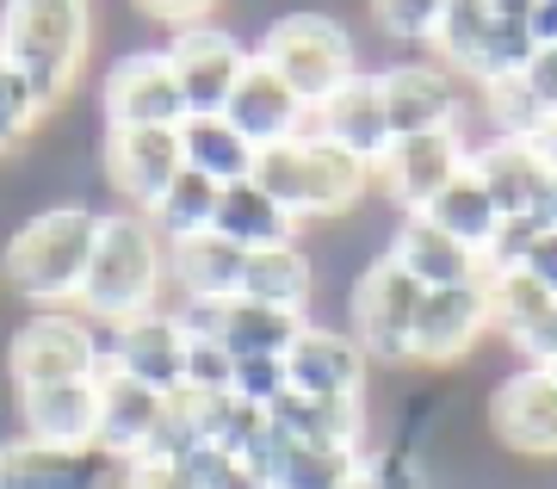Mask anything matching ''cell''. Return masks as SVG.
<instances>
[{
    "label": "cell",
    "mask_w": 557,
    "mask_h": 489,
    "mask_svg": "<svg viewBox=\"0 0 557 489\" xmlns=\"http://www.w3.org/2000/svg\"><path fill=\"white\" fill-rule=\"evenodd\" d=\"M508 347H515L520 359H527V366H552V359H557V304H552L545 316H539L533 329H520L515 341H508Z\"/></svg>",
    "instance_id": "60d3db41"
},
{
    "label": "cell",
    "mask_w": 557,
    "mask_h": 489,
    "mask_svg": "<svg viewBox=\"0 0 557 489\" xmlns=\"http://www.w3.org/2000/svg\"><path fill=\"white\" fill-rule=\"evenodd\" d=\"M161 57L174 62L180 94H186L193 118H223V99L236 94L242 69L255 57V44H242L236 32H223V25L211 20V25H193V32H174V38L161 44Z\"/></svg>",
    "instance_id": "30bf717a"
},
{
    "label": "cell",
    "mask_w": 557,
    "mask_h": 489,
    "mask_svg": "<svg viewBox=\"0 0 557 489\" xmlns=\"http://www.w3.org/2000/svg\"><path fill=\"white\" fill-rule=\"evenodd\" d=\"M545 372H552V378H557V359H552V366H545Z\"/></svg>",
    "instance_id": "681fc988"
},
{
    "label": "cell",
    "mask_w": 557,
    "mask_h": 489,
    "mask_svg": "<svg viewBox=\"0 0 557 489\" xmlns=\"http://www.w3.org/2000/svg\"><path fill=\"white\" fill-rule=\"evenodd\" d=\"M255 57L292 81L310 112H317L322 99H335L341 87L359 75L354 32L341 20H329V13H278V20L260 32Z\"/></svg>",
    "instance_id": "5b68a950"
},
{
    "label": "cell",
    "mask_w": 557,
    "mask_h": 489,
    "mask_svg": "<svg viewBox=\"0 0 557 489\" xmlns=\"http://www.w3.org/2000/svg\"><path fill=\"white\" fill-rule=\"evenodd\" d=\"M211 230L223 242H236L242 255H260V248H285V242H298V217L285 211L260 180H236V186H223L218 198V223Z\"/></svg>",
    "instance_id": "cb8c5ba5"
},
{
    "label": "cell",
    "mask_w": 557,
    "mask_h": 489,
    "mask_svg": "<svg viewBox=\"0 0 557 489\" xmlns=\"http://www.w3.org/2000/svg\"><path fill=\"white\" fill-rule=\"evenodd\" d=\"M100 372H106V334L81 310H32L7 341L13 391H44V384L100 378Z\"/></svg>",
    "instance_id": "8992f818"
},
{
    "label": "cell",
    "mask_w": 557,
    "mask_h": 489,
    "mask_svg": "<svg viewBox=\"0 0 557 489\" xmlns=\"http://www.w3.org/2000/svg\"><path fill=\"white\" fill-rule=\"evenodd\" d=\"M180 149H186V168H193V174L218 180V186L255 180V161H260L255 143H242L223 118H186V124H180Z\"/></svg>",
    "instance_id": "f1b7e54d"
},
{
    "label": "cell",
    "mask_w": 557,
    "mask_h": 489,
    "mask_svg": "<svg viewBox=\"0 0 557 489\" xmlns=\"http://www.w3.org/2000/svg\"><path fill=\"white\" fill-rule=\"evenodd\" d=\"M161 403H168V391H149L143 378H124L119 366H106L100 372V440H94V447H100L106 459L131 465V459L149 447V433H156Z\"/></svg>",
    "instance_id": "7402d4cb"
},
{
    "label": "cell",
    "mask_w": 557,
    "mask_h": 489,
    "mask_svg": "<svg viewBox=\"0 0 557 489\" xmlns=\"http://www.w3.org/2000/svg\"><path fill=\"white\" fill-rule=\"evenodd\" d=\"M143 20H156L168 25V38L174 32H193V25H211V13H218L223 0H131Z\"/></svg>",
    "instance_id": "ab89813d"
},
{
    "label": "cell",
    "mask_w": 557,
    "mask_h": 489,
    "mask_svg": "<svg viewBox=\"0 0 557 489\" xmlns=\"http://www.w3.org/2000/svg\"><path fill=\"white\" fill-rule=\"evenodd\" d=\"M379 75H384V106H391L397 137L458 131V118H465V81L453 69H440L434 57H416V62H397V69H379Z\"/></svg>",
    "instance_id": "e0dca14e"
},
{
    "label": "cell",
    "mask_w": 557,
    "mask_h": 489,
    "mask_svg": "<svg viewBox=\"0 0 557 489\" xmlns=\"http://www.w3.org/2000/svg\"><path fill=\"white\" fill-rule=\"evenodd\" d=\"M223 124H230L242 143H255V149H278V143H292V137L310 131V106H304L298 87L278 75V69L248 57L236 94L223 99Z\"/></svg>",
    "instance_id": "4fadbf2b"
},
{
    "label": "cell",
    "mask_w": 557,
    "mask_h": 489,
    "mask_svg": "<svg viewBox=\"0 0 557 489\" xmlns=\"http://www.w3.org/2000/svg\"><path fill=\"white\" fill-rule=\"evenodd\" d=\"M539 235H545V223H539V217H502L496 242L483 248V273H508V267H527V255H533Z\"/></svg>",
    "instance_id": "e575fe53"
},
{
    "label": "cell",
    "mask_w": 557,
    "mask_h": 489,
    "mask_svg": "<svg viewBox=\"0 0 557 489\" xmlns=\"http://www.w3.org/2000/svg\"><path fill=\"white\" fill-rule=\"evenodd\" d=\"M557 297L539 285L527 267H508V273H490V316H496V334L515 341L520 329H533L539 316L552 310Z\"/></svg>",
    "instance_id": "4dcf8cb0"
},
{
    "label": "cell",
    "mask_w": 557,
    "mask_h": 489,
    "mask_svg": "<svg viewBox=\"0 0 557 489\" xmlns=\"http://www.w3.org/2000/svg\"><path fill=\"white\" fill-rule=\"evenodd\" d=\"M94 242H100V211H87V205H50V211L25 217L0 248V292L38 304V310L75 304Z\"/></svg>",
    "instance_id": "7a4b0ae2"
},
{
    "label": "cell",
    "mask_w": 557,
    "mask_h": 489,
    "mask_svg": "<svg viewBox=\"0 0 557 489\" xmlns=\"http://www.w3.org/2000/svg\"><path fill=\"white\" fill-rule=\"evenodd\" d=\"M267 428V409H255L248 396L236 391H205V447H218V452H248V440Z\"/></svg>",
    "instance_id": "1f68e13d"
},
{
    "label": "cell",
    "mask_w": 557,
    "mask_h": 489,
    "mask_svg": "<svg viewBox=\"0 0 557 489\" xmlns=\"http://www.w3.org/2000/svg\"><path fill=\"white\" fill-rule=\"evenodd\" d=\"M255 180L298 217V223H322V217H347L359 198L372 193V161H359L354 149L304 131V137L260 149Z\"/></svg>",
    "instance_id": "277c9868"
},
{
    "label": "cell",
    "mask_w": 557,
    "mask_h": 489,
    "mask_svg": "<svg viewBox=\"0 0 557 489\" xmlns=\"http://www.w3.org/2000/svg\"><path fill=\"white\" fill-rule=\"evenodd\" d=\"M416 316H421V285L403 273L391 255L366 260L347 292V322L354 341L366 347L372 366H416Z\"/></svg>",
    "instance_id": "52a82bcc"
},
{
    "label": "cell",
    "mask_w": 557,
    "mask_h": 489,
    "mask_svg": "<svg viewBox=\"0 0 557 489\" xmlns=\"http://www.w3.org/2000/svg\"><path fill=\"white\" fill-rule=\"evenodd\" d=\"M13 403H20V433H32V440H50V447H94L100 440V378L20 391Z\"/></svg>",
    "instance_id": "44dd1931"
},
{
    "label": "cell",
    "mask_w": 557,
    "mask_h": 489,
    "mask_svg": "<svg viewBox=\"0 0 557 489\" xmlns=\"http://www.w3.org/2000/svg\"><path fill=\"white\" fill-rule=\"evenodd\" d=\"M421 217H428L434 230H446L453 242H465V248H471L478 260H483V248H490V242H496V230H502L496 198H490V186H483L471 168H465V174H458L453 186H446V193H440Z\"/></svg>",
    "instance_id": "83f0119b"
},
{
    "label": "cell",
    "mask_w": 557,
    "mask_h": 489,
    "mask_svg": "<svg viewBox=\"0 0 557 489\" xmlns=\"http://www.w3.org/2000/svg\"><path fill=\"white\" fill-rule=\"evenodd\" d=\"M38 124H44V99L32 94V81H25L13 62H0V156L20 149V143H32Z\"/></svg>",
    "instance_id": "d6a6232c"
},
{
    "label": "cell",
    "mask_w": 557,
    "mask_h": 489,
    "mask_svg": "<svg viewBox=\"0 0 557 489\" xmlns=\"http://www.w3.org/2000/svg\"><path fill=\"white\" fill-rule=\"evenodd\" d=\"M186 174L180 131H106V180L124 198V211H156V198Z\"/></svg>",
    "instance_id": "9a60e30c"
},
{
    "label": "cell",
    "mask_w": 557,
    "mask_h": 489,
    "mask_svg": "<svg viewBox=\"0 0 557 489\" xmlns=\"http://www.w3.org/2000/svg\"><path fill=\"white\" fill-rule=\"evenodd\" d=\"M527 143H533L539 156H545V168H552V174H557V112L545 118V124H539V131H533V137H527Z\"/></svg>",
    "instance_id": "f6af8a7d"
},
{
    "label": "cell",
    "mask_w": 557,
    "mask_h": 489,
    "mask_svg": "<svg viewBox=\"0 0 557 489\" xmlns=\"http://www.w3.org/2000/svg\"><path fill=\"white\" fill-rule=\"evenodd\" d=\"M236 297H255V304H273V310L310 316V297H317V260L304 255L298 242H285V248H260V255H248V267H242V292Z\"/></svg>",
    "instance_id": "484cf974"
},
{
    "label": "cell",
    "mask_w": 557,
    "mask_h": 489,
    "mask_svg": "<svg viewBox=\"0 0 557 489\" xmlns=\"http://www.w3.org/2000/svg\"><path fill=\"white\" fill-rule=\"evenodd\" d=\"M236 396H248L255 409H273L278 396L292 391V366L285 359H236Z\"/></svg>",
    "instance_id": "d590c367"
},
{
    "label": "cell",
    "mask_w": 557,
    "mask_h": 489,
    "mask_svg": "<svg viewBox=\"0 0 557 489\" xmlns=\"http://www.w3.org/2000/svg\"><path fill=\"white\" fill-rule=\"evenodd\" d=\"M490 440L520 459H557V378L545 366H515L490 391Z\"/></svg>",
    "instance_id": "8fae6325"
},
{
    "label": "cell",
    "mask_w": 557,
    "mask_h": 489,
    "mask_svg": "<svg viewBox=\"0 0 557 489\" xmlns=\"http://www.w3.org/2000/svg\"><path fill=\"white\" fill-rule=\"evenodd\" d=\"M186 465H193V477H199V489H267V484L255 477V470H248V465L236 459V452L199 447L193 459H186Z\"/></svg>",
    "instance_id": "8d00e7d4"
},
{
    "label": "cell",
    "mask_w": 557,
    "mask_h": 489,
    "mask_svg": "<svg viewBox=\"0 0 557 489\" xmlns=\"http://www.w3.org/2000/svg\"><path fill=\"white\" fill-rule=\"evenodd\" d=\"M186 347H193V334L180 329L174 310H149L106 329V366H119L124 378H143L149 391H180L186 384Z\"/></svg>",
    "instance_id": "2e32d148"
},
{
    "label": "cell",
    "mask_w": 557,
    "mask_h": 489,
    "mask_svg": "<svg viewBox=\"0 0 557 489\" xmlns=\"http://www.w3.org/2000/svg\"><path fill=\"white\" fill-rule=\"evenodd\" d=\"M161 285H168V242L143 211H100V242L87 260L75 310L100 329H119L131 316L161 310Z\"/></svg>",
    "instance_id": "6da1fadb"
},
{
    "label": "cell",
    "mask_w": 557,
    "mask_h": 489,
    "mask_svg": "<svg viewBox=\"0 0 557 489\" xmlns=\"http://www.w3.org/2000/svg\"><path fill=\"white\" fill-rule=\"evenodd\" d=\"M366 13H372V25H379L384 38H397V44H434L446 0H366Z\"/></svg>",
    "instance_id": "836d02e7"
},
{
    "label": "cell",
    "mask_w": 557,
    "mask_h": 489,
    "mask_svg": "<svg viewBox=\"0 0 557 489\" xmlns=\"http://www.w3.org/2000/svg\"><path fill=\"white\" fill-rule=\"evenodd\" d=\"M527 273H533L539 285L557 297V230H545V235L533 242V255H527Z\"/></svg>",
    "instance_id": "7bdbcfd3"
},
{
    "label": "cell",
    "mask_w": 557,
    "mask_h": 489,
    "mask_svg": "<svg viewBox=\"0 0 557 489\" xmlns=\"http://www.w3.org/2000/svg\"><path fill=\"white\" fill-rule=\"evenodd\" d=\"M119 470L100 447H50L32 433L0 440V489H119Z\"/></svg>",
    "instance_id": "5bb4252c"
},
{
    "label": "cell",
    "mask_w": 557,
    "mask_h": 489,
    "mask_svg": "<svg viewBox=\"0 0 557 489\" xmlns=\"http://www.w3.org/2000/svg\"><path fill=\"white\" fill-rule=\"evenodd\" d=\"M465 168H471V143L458 131H421V137H397L372 161V193L403 205V217H421Z\"/></svg>",
    "instance_id": "9c48e42d"
},
{
    "label": "cell",
    "mask_w": 557,
    "mask_h": 489,
    "mask_svg": "<svg viewBox=\"0 0 557 489\" xmlns=\"http://www.w3.org/2000/svg\"><path fill=\"white\" fill-rule=\"evenodd\" d=\"M94 50V7L87 0H7L0 7V62H13L44 112L75 94Z\"/></svg>",
    "instance_id": "3957f363"
},
{
    "label": "cell",
    "mask_w": 557,
    "mask_h": 489,
    "mask_svg": "<svg viewBox=\"0 0 557 489\" xmlns=\"http://www.w3.org/2000/svg\"><path fill=\"white\" fill-rule=\"evenodd\" d=\"M310 131L341 143V149H354L359 161H379L397 143V124H391V106H384V75L359 69L335 99H322L317 112H310Z\"/></svg>",
    "instance_id": "ac0fdd59"
},
{
    "label": "cell",
    "mask_w": 557,
    "mask_h": 489,
    "mask_svg": "<svg viewBox=\"0 0 557 489\" xmlns=\"http://www.w3.org/2000/svg\"><path fill=\"white\" fill-rule=\"evenodd\" d=\"M527 32H533L539 50H557V0H539L533 20H527Z\"/></svg>",
    "instance_id": "ee69618b"
},
{
    "label": "cell",
    "mask_w": 557,
    "mask_h": 489,
    "mask_svg": "<svg viewBox=\"0 0 557 489\" xmlns=\"http://www.w3.org/2000/svg\"><path fill=\"white\" fill-rule=\"evenodd\" d=\"M391 260L416 279L421 292H440V285H465V279H483V260L453 242L446 230H434L428 217H403L397 235H391Z\"/></svg>",
    "instance_id": "603a6c76"
},
{
    "label": "cell",
    "mask_w": 557,
    "mask_h": 489,
    "mask_svg": "<svg viewBox=\"0 0 557 489\" xmlns=\"http://www.w3.org/2000/svg\"><path fill=\"white\" fill-rule=\"evenodd\" d=\"M471 174L490 186L502 217H539V205H545V193H552V180H557L527 137L478 143V149H471Z\"/></svg>",
    "instance_id": "ffe728a7"
},
{
    "label": "cell",
    "mask_w": 557,
    "mask_h": 489,
    "mask_svg": "<svg viewBox=\"0 0 557 489\" xmlns=\"http://www.w3.org/2000/svg\"><path fill=\"white\" fill-rule=\"evenodd\" d=\"M490 329H496V316H490V273L465 279V285L421 292L416 366H458V359H471V353H478V341Z\"/></svg>",
    "instance_id": "7c38bea8"
},
{
    "label": "cell",
    "mask_w": 557,
    "mask_h": 489,
    "mask_svg": "<svg viewBox=\"0 0 557 489\" xmlns=\"http://www.w3.org/2000/svg\"><path fill=\"white\" fill-rule=\"evenodd\" d=\"M285 366H292V391H304V396H366V378H372L366 347L354 334L322 329V322H310L292 341Z\"/></svg>",
    "instance_id": "d6986e66"
},
{
    "label": "cell",
    "mask_w": 557,
    "mask_h": 489,
    "mask_svg": "<svg viewBox=\"0 0 557 489\" xmlns=\"http://www.w3.org/2000/svg\"><path fill=\"white\" fill-rule=\"evenodd\" d=\"M242 267H248V255H242L236 242H223L218 230L168 248V273H174L180 297H236Z\"/></svg>",
    "instance_id": "4316f807"
},
{
    "label": "cell",
    "mask_w": 557,
    "mask_h": 489,
    "mask_svg": "<svg viewBox=\"0 0 557 489\" xmlns=\"http://www.w3.org/2000/svg\"><path fill=\"white\" fill-rule=\"evenodd\" d=\"M347 489H391V484H384V477H379V470H372V465H366V470H359V477H354V484H347Z\"/></svg>",
    "instance_id": "c3c4849f"
},
{
    "label": "cell",
    "mask_w": 557,
    "mask_h": 489,
    "mask_svg": "<svg viewBox=\"0 0 557 489\" xmlns=\"http://www.w3.org/2000/svg\"><path fill=\"white\" fill-rule=\"evenodd\" d=\"M186 384H193V391H230V384H236V359H230L218 341H193V347H186Z\"/></svg>",
    "instance_id": "74e56055"
},
{
    "label": "cell",
    "mask_w": 557,
    "mask_h": 489,
    "mask_svg": "<svg viewBox=\"0 0 557 489\" xmlns=\"http://www.w3.org/2000/svg\"><path fill=\"white\" fill-rule=\"evenodd\" d=\"M100 106H106V131H180L193 118L174 62L161 50H131V57L112 62L100 81Z\"/></svg>",
    "instance_id": "ba28073f"
},
{
    "label": "cell",
    "mask_w": 557,
    "mask_h": 489,
    "mask_svg": "<svg viewBox=\"0 0 557 489\" xmlns=\"http://www.w3.org/2000/svg\"><path fill=\"white\" fill-rule=\"evenodd\" d=\"M218 198H223L218 180H205V174L186 168V174L156 198L149 223H156V235L168 242V248H180V242H193V235H211V223H218Z\"/></svg>",
    "instance_id": "f546056e"
},
{
    "label": "cell",
    "mask_w": 557,
    "mask_h": 489,
    "mask_svg": "<svg viewBox=\"0 0 557 489\" xmlns=\"http://www.w3.org/2000/svg\"><path fill=\"white\" fill-rule=\"evenodd\" d=\"M496 32L502 20L490 13V0H446L440 32H434V62L478 87L483 69H490V50H496Z\"/></svg>",
    "instance_id": "d4e9b609"
},
{
    "label": "cell",
    "mask_w": 557,
    "mask_h": 489,
    "mask_svg": "<svg viewBox=\"0 0 557 489\" xmlns=\"http://www.w3.org/2000/svg\"><path fill=\"white\" fill-rule=\"evenodd\" d=\"M533 7H539V0H490V13H496L502 25H527V20H533Z\"/></svg>",
    "instance_id": "bcb514c9"
},
{
    "label": "cell",
    "mask_w": 557,
    "mask_h": 489,
    "mask_svg": "<svg viewBox=\"0 0 557 489\" xmlns=\"http://www.w3.org/2000/svg\"><path fill=\"white\" fill-rule=\"evenodd\" d=\"M119 489H199L193 465H174V459H131L119 470Z\"/></svg>",
    "instance_id": "f35d334b"
},
{
    "label": "cell",
    "mask_w": 557,
    "mask_h": 489,
    "mask_svg": "<svg viewBox=\"0 0 557 489\" xmlns=\"http://www.w3.org/2000/svg\"><path fill=\"white\" fill-rule=\"evenodd\" d=\"M520 81H527V94L539 99V112L552 118L557 112V50H533V62L520 69Z\"/></svg>",
    "instance_id": "b9f144b4"
},
{
    "label": "cell",
    "mask_w": 557,
    "mask_h": 489,
    "mask_svg": "<svg viewBox=\"0 0 557 489\" xmlns=\"http://www.w3.org/2000/svg\"><path fill=\"white\" fill-rule=\"evenodd\" d=\"M539 223H545V230H557V180H552V193H545V205H539Z\"/></svg>",
    "instance_id": "7dc6e473"
}]
</instances>
